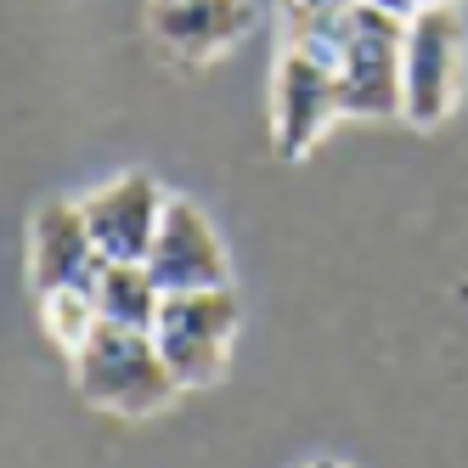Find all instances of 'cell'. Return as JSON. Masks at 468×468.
<instances>
[{
  "label": "cell",
  "instance_id": "6da1fadb",
  "mask_svg": "<svg viewBox=\"0 0 468 468\" xmlns=\"http://www.w3.org/2000/svg\"><path fill=\"white\" fill-rule=\"evenodd\" d=\"M69 367H74V389L113 418H147L158 407H170V395L181 389L170 361L158 356L153 333H130L108 322L69 356Z\"/></svg>",
  "mask_w": 468,
  "mask_h": 468
},
{
  "label": "cell",
  "instance_id": "7a4b0ae2",
  "mask_svg": "<svg viewBox=\"0 0 468 468\" xmlns=\"http://www.w3.org/2000/svg\"><path fill=\"white\" fill-rule=\"evenodd\" d=\"M468 80V23L457 0L407 17V62H400V119L423 130L446 124Z\"/></svg>",
  "mask_w": 468,
  "mask_h": 468
},
{
  "label": "cell",
  "instance_id": "3957f363",
  "mask_svg": "<svg viewBox=\"0 0 468 468\" xmlns=\"http://www.w3.org/2000/svg\"><path fill=\"white\" fill-rule=\"evenodd\" d=\"M400 62H407V17L361 0L345 23L339 96L350 119H400Z\"/></svg>",
  "mask_w": 468,
  "mask_h": 468
},
{
  "label": "cell",
  "instance_id": "277c9868",
  "mask_svg": "<svg viewBox=\"0 0 468 468\" xmlns=\"http://www.w3.org/2000/svg\"><path fill=\"white\" fill-rule=\"evenodd\" d=\"M238 322H243V311H238V293L231 288H204V293H170L164 299L153 345H158L164 361H170L181 389H209L226 373Z\"/></svg>",
  "mask_w": 468,
  "mask_h": 468
},
{
  "label": "cell",
  "instance_id": "5b68a950",
  "mask_svg": "<svg viewBox=\"0 0 468 468\" xmlns=\"http://www.w3.org/2000/svg\"><path fill=\"white\" fill-rule=\"evenodd\" d=\"M339 113H345L339 74H333L327 62L282 46L277 74H271V136H277V158H305L333 130Z\"/></svg>",
  "mask_w": 468,
  "mask_h": 468
},
{
  "label": "cell",
  "instance_id": "8992f818",
  "mask_svg": "<svg viewBox=\"0 0 468 468\" xmlns=\"http://www.w3.org/2000/svg\"><path fill=\"white\" fill-rule=\"evenodd\" d=\"M147 271L158 277L164 293H204V288H231V260L220 231L209 226V215L186 204V197H170L158 226V243L147 254Z\"/></svg>",
  "mask_w": 468,
  "mask_h": 468
},
{
  "label": "cell",
  "instance_id": "52a82bcc",
  "mask_svg": "<svg viewBox=\"0 0 468 468\" xmlns=\"http://www.w3.org/2000/svg\"><path fill=\"white\" fill-rule=\"evenodd\" d=\"M85 204V220H90V238L102 249V260H147L153 243H158V226H164V209H170V192L158 186V176L147 170H130L108 186H96Z\"/></svg>",
  "mask_w": 468,
  "mask_h": 468
},
{
  "label": "cell",
  "instance_id": "ba28073f",
  "mask_svg": "<svg viewBox=\"0 0 468 468\" xmlns=\"http://www.w3.org/2000/svg\"><path fill=\"white\" fill-rule=\"evenodd\" d=\"M102 249L90 238L85 204H40L28 220V282L35 293H62V288H96L102 277Z\"/></svg>",
  "mask_w": 468,
  "mask_h": 468
},
{
  "label": "cell",
  "instance_id": "9c48e42d",
  "mask_svg": "<svg viewBox=\"0 0 468 468\" xmlns=\"http://www.w3.org/2000/svg\"><path fill=\"white\" fill-rule=\"evenodd\" d=\"M147 28L170 57L209 62L254 28V0H147Z\"/></svg>",
  "mask_w": 468,
  "mask_h": 468
},
{
  "label": "cell",
  "instance_id": "30bf717a",
  "mask_svg": "<svg viewBox=\"0 0 468 468\" xmlns=\"http://www.w3.org/2000/svg\"><path fill=\"white\" fill-rule=\"evenodd\" d=\"M96 311L108 327H130V333H153L164 316V293L158 277L147 271V260H108L102 277H96Z\"/></svg>",
  "mask_w": 468,
  "mask_h": 468
},
{
  "label": "cell",
  "instance_id": "8fae6325",
  "mask_svg": "<svg viewBox=\"0 0 468 468\" xmlns=\"http://www.w3.org/2000/svg\"><path fill=\"white\" fill-rule=\"evenodd\" d=\"M40 327L62 350H80L96 327H102V311H96V293L90 288H62V293H40Z\"/></svg>",
  "mask_w": 468,
  "mask_h": 468
},
{
  "label": "cell",
  "instance_id": "7c38bea8",
  "mask_svg": "<svg viewBox=\"0 0 468 468\" xmlns=\"http://www.w3.org/2000/svg\"><path fill=\"white\" fill-rule=\"evenodd\" d=\"M282 6H299V12H322V17H333V12H356L361 0H282Z\"/></svg>",
  "mask_w": 468,
  "mask_h": 468
},
{
  "label": "cell",
  "instance_id": "4fadbf2b",
  "mask_svg": "<svg viewBox=\"0 0 468 468\" xmlns=\"http://www.w3.org/2000/svg\"><path fill=\"white\" fill-rule=\"evenodd\" d=\"M373 6H384V12H395V17H418L423 6H441V0H373Z\"/></svg>",
  "mask_w": 468,
  "mask_h": 468
},
{
  "label": "cell",
  "instance_id": "5bb4252c",
  "mask_svg": "<svg viewBox=\"0 0 468 468\" xmlns=\"http://www.w3.org/2000/svg\"><path fill=\"white\" fill-rule=\"evenodd\" d=\"M293 468H345V463H333V457H311V463H293Z\"/></svg>",
  "mask_w": 468,
  "mask_h": 468
}]
</instances>
